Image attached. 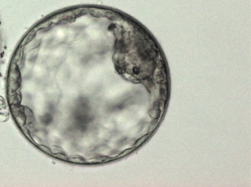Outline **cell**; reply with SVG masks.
I'll use <instances>...</instances> for the list:
<instances>
[{
    "label": "cell",
    "instance_id": "1",
    "mask_svg": "<svg viewBox=\"0 0 251 187\" xmlns=\"http://www.w3.org/2000/svg\"><path fill=\"white\" fill-rule=\"evenodd\" d=\"M149 134H146V135H144L142 137H141L140 138H139L138 140L136 141V142L135 144V146L136 147H138V146H139L140 145H141L142 143H143L146 140L148 139V138L149 137Z\"/></svg>",
    "mask_w": 251,
    "mask_h": 187
},
{
    "label": "cell",
    "instance_id": "2",
    "mask_svg": "<svg viewBox=\"0 0 251 187\" xmlns=\"http://www.w3.org/2000/svg\"><path fill=\"white\" fill-rule=\"evenodd\" d=\"M135 148V147H134V148H129V149H127L125 150L124 151H123V152H122L121 153H120V154H119L117 156V158L123 157H124V156L128 155V154H130V153H131L134 150Z\"/></svg>",
    "mask_w": 251,
    "mask_h": 187
},
{
    "label": "cell",
    "instance_id": "3",
    "mask_svg": "<svg viewBox=\"0 0 251 187\" xmlns=\"http://www.w3.org/2000/svg\"><path fill=\"white\" fill-rule=\"evenodd\" d=\"M56 155L57 157L58 158H60V159L63 160H68V157H67V156L65 154L59 153V154H57Z\"/></svg>",
    "mask_w": 251,
    "mask_h": 187
},
{
    "label": "cell",
    "instance_id": "4",
    "mask_svg": "<svg viewBox=\"0 0 251 187\" xmlns=\"http://www.w3.org/2000/svg\"><path fill=\"white\" fill-rule=\"evenodd\" d=\"M70 160L72 161V162H76V163H83L84 162V161L82 160V159H81L80 158H79L78 157H75V158L71 159Z\"/></svg>",
    "mask_w": 251,
    "mask_h": 187
}]
</instances>
